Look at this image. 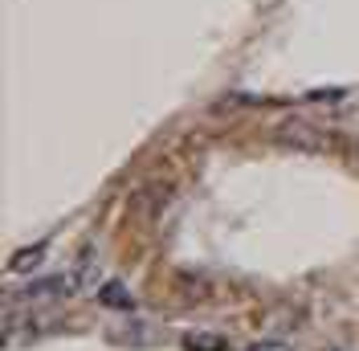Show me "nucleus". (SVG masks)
<instances>
[{
    "label": "nucleus",
    "instance_id": "nucleus-4",
    "mask_svg": "<svg viewBox=\"0 0 359 351\" xmlns=\"http://www.w3.org/2000/svg\"><path fill=\"white\" fill-rule=\"evenodd\" d=\"M249 351H294V347H286V343H278V339H262V343H253Z\"/></svg>",
    "mask_w": 359,
    "mask_h": 351
},
{
    "label": "nucleus",
    "instance_id": "nucleus-1",
    "mask_svg": "<svg viewBox=\"0 0 359 351\" xmlns=\"http://www.w3.org/2000/svg\"><path fill=\"white\" fill-rule=\"evenodd\" d=\"M180 347L184 351H229V343H224V335H212V331H184Z\"/></svg>",
    "mask_w": 359,
    "mask_h": 351
},
{
    "label": "nucleus",
    "instance_id": "nucleus-2",
    "mask_svg": "<svg viewBox=\"0 0 359 351\" xmlns=\"http://www.w3.org/2000/svg\"><path fill=\"white\" fill-rule=\"evenodd\" d=\"M98 303H102V307H114V310H135L131 290H127L123 282H102V290H98Z\"/></svg>",
    "mask_w": 359,
    "mask_h": 351
},
{
    "label": "nucleus",
    "instance_id": "nucleus-3",
    "mask_svg": "<svg viewBox=\"0 0 359 351\" xmlns=\"http://www.w3.org/2000/svg\"><path fill=\"white\" fill-rule=\"evenodd\" d=\"M41 258H45V241H37V245H29V249H21V253H13L8 270H13V274H29Z\"/></svg>",
    "mask_w": 359,
    "mask_h": 351
}]
</instances>
